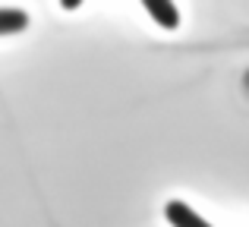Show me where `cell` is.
Segmentation results:
<instances>
[{
  "mask_svg": "<svg viewBox=\"0 0 249 227\" xmlns=\"http://www.w3.org/2000/svg\"><path fill=\"white\" fill-rule=\"evenodd\" d=\"M145 13H152V19L161 25V29H177L180 25V10L170 0H145Z\"/></svg>",
  "mask_w": 249,
  "mask_h": 227,
  "instance_id": "7a4b0ae2",
  "label": "cell"
},
{
  "mask_svg": "<svg viewBox=\"0 0 249 227\" xmlns=\"http://www.w3.org/2000/svg\"><path fill=\"white\" fill-rule=\"evenodd\" d=\"M29 25V13L16 10V6H0V35H13Z\"/></svg>",
  "mask_w": 249,
  "mask_h": 227,
  "instance_id": "3957f363",
  "label": "cell"
},
{
  "mask_svg": "<svg viewBox=\"0 0 249 227\" xmlns=\"http://www.w3.org/2000/svg\"><path fill=\"white\" fill-rule=\"evenodd\" d=\"M164 215H167L170 227H212L205 218L196 215V211L189 209L186 202H180V199H170V202L164 205Z\"/></svg>",
  "mask_w": 249,
  "mask_h": 227,
  "instance_id": "6da1fadb",
  "label": "cell"
}]
</instances>
